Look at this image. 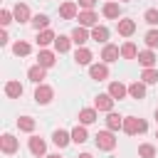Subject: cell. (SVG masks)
<instances>
[{
  "label": "cell",
  "instance_id": "obj_29",
  "mask_svg": "<svg viewBox=\"0 0 158 158\" xmlns=\"http://www.w3.org/2000/svg\"><path fill=\"white\" fill-rule=\"evenodd\" d=\"M96 109H81L79 111V121H81V126H89V123H94L96 121Z\"/></svg>",
  "mask_w": 158,
  "mask_h": 158
},
{
  "label": "cell",
  "instance_id": "obj_1",
  "mask_svg": "<svg viewBox=\"0 0 158 158\" xmlns=\"http://www.w3.org/2000/svg\"><path fill=\"white\" fill-rule=\"evenodd\" d=\"M148 131V123L143 118H136V116H123V133L126 136H136V133H146Z\"/></svg>",
  "mask_w": 158,
  "mask_h": 158
},
{
  "label": "cell",
  "instance_id": "obj_35",
  "mask_svg": "<svg viewBox=\"0 0 158 158\" xmlns=\"http://www.w3.org/2000/svg\"><path fill=\"white\" fill-rule=\"evenodd\" d=\"M141 81H143V84H156V81H158V72H156V69H143Z\"/></svg>",
  "mask_w": 158,
  "mask_h": 158
},
{
  "label": "cell",
  "instance_id": "obj_26",
  "mask_svg": "<svg viewBox=\"0 0 158 158\" xmlns=\"http://www.w3.org/2000/svg\"><path fill=\"white\" fill-rule=\"evenodd\" d=\"M27 79L35 81V84H42V79H44V67H40V64L30 67V69H27Z\"/></svg>",
  "mask_w": 158,
  "mask_h": 158
},
{
  "label": "cell",
  "instance_id": "obj_36",
  "mask_svg": "<svg viewBox=\"0 0 158 158\" xmlns=\"http://www.w3.org/2000/svg\"><path fill=\"white\" fill-rule=\"evenodd\" d=\"M143 20H146L148 25H158V10H156V7H148V10L143 12Z\"/></svg>",
  "mask_w": 158,
  "mask_h": 158
},
{
  "label": "cell",
  "instance_id": "obj_34",
  "mask_svg": "<svg viewBox=\"0 0 158 158\" xmlns=\"http://www.w3.org/2000/svg\"><path fill=\"white\" fill-rule=\"evenodd\" d=\"M143 40H146V47H148V49H156V47H158V30H148Z\"/></svg>",
  "mask_w": 158,
  "mask_h": 158
},
{
  "label": "cell",
  "instance_id": "obj_3",
  "mask_svg": "<svg viewBox=\"0 0 158 158\" xmlns=\"http://www.w3.org/2000/svg\"><path fill=\"white\" fill-rule=\"evenodd\" d=\"M114 101H116V99H114L109 91H106V94H99V96L94 99V109H96V111H106V114H109V111H114Z\"/></svg>",
  "mask_w": 158,
  "mask_h": 158
},
{
  "label": "cell",
  "instance_id": "obj_23",
  "mask_svg": "<svg viewBox=\"0 0 158 158\" xmlns=\"http://www.w3.org/2000/svg\"><path fill=\"white\" fill-rule=\"evenodd\" d=\"M54 40H57V35H54L52 30H42V32H37V44H40V47L54 44Z\"/></svg>",
  "mask_w": 158,
  "mask_h": 158
},
{
  "label": "cell",
  "instance_id": "obj_38",
  "mask_svg": "<svg viewBox=\"0 0 158 158\" xmlns=\"http://www.w3.org/2000/svg\"><path fill=\"white\" fill-rule=\"evenodd\" d=\"M94 5H96V0H79V7H84V10H94Z\"/></svg>",
  "mask_w": 158,
  "mask_h": 158
},
{
  "label": "cell",
  "instance_id": "obj_27",
  "mask_svg": "<svg viewBox=\"0 0 158 158\" xmlns=\"http://www.w3.org/2000/svg\"><path fill=\"white\" fill-rule=\"evenodd\" d=\"M32 27H35L37 32H42V30H49V17H47V15H42V12H37V15L32 17Z\"/></svg>",
  "mask_w": 158,
  "mask_h": 158
},
{
  "label": "cell",
  "instance_id": "obj_13",
  "mask_svg": "<svg viewBox=\"0 0 158 158\" xmlns=\"http://www.w3.org/2000/svg\"><path fill=\"white\" fill-rule=\"evenodd\" d=\"M54 52H49V49H40L37 52V64L40 67H44V69H49V67H54Z\"/></svg>",
  "mask_w": 158,
  "mask_h": 158
},
{
  "label": "cell",
  "instance_id": "obj_39",
  "mask_svg": "<svg viewBox=\"0 0 158 158\" xmlns=\"http://www.w3.org/2000/svg\"><path fill=\"white\" fill-rule=\"evenodd\" d=\"M77 158H94L91 153H81V156H77Z\"/></svg>",
  "mask_w": 158,
  "mask_h": 158
},
{
  "label": "cell",
  "instance_id": "obj_16",
  "mask_svg": "<svg viewBox=\"0 0 158 158\" xmlns=\"http://www.w3.org/2000/svg\"><path fill=\"white\" fill-rule=\"evenodd\" d=\"M138 62H141L146 69H153V64L158 62V57H156L153 49H143V52H138Z\"/></svg>",
  "mask_w": 158,
  "mask_h": 158
},
{
  "label": "cell",
  "instance_id": "obj_28",
  "mask_svg": "<svg viewBox=\"0 0 158 158\" xmlns=\"http://www.w3.org/2000/svg\"><path fill=\"white\" fill-rule=\"evenodd\" d=\"M69 47H72V37L57 35V40H54V49H57L59 54H64V52H69Z\"/></svg>",
  "mask_w": 158,
  "mask_h": 158
},
{
  "label": "cell",
  "instance_id": "obj_20",
  "mask_svg": "<svg viewBox=\"0 0 158 158\" xmlns=\"http://www.w3.org/2000/svg\"><path fill=\"white\" fill-rule=\"evenodd\" d=\"M91 40H96V42H101V44H109V30H106L104 25L91 27Z\"/></svg>",
  "mask_w": 158,
  "mask_h": 158
},
{
  "label": "cell",
  "instance_id": "obj_30",
  "mask_svg": "<svg viewBox=\"0 0 158 158\" xmlns=\"http://www.w3.org/2000/svg\"><path fill=\"white\" fill-rule=\"evenodd\" d=\"M35 126H37V123H35V118H32V116H20V118H17V128H20V131H25V133H32V131H35Z\"/></svg>",
  "mask_w": 158,
  "mask_h": 158
},
{
  "label": "cell",
  "instance_id": "obj_6",
  "mask_svg": "<svg viewBox=\"0 0 158 158\" xmlns=\"http://www.w3.org/2000/svg\"><path fill=\"white\" fill-rule=\"evenodd\" d=\"M27 146H30V153H32L35 158H40V156H47V143H44L40 136H32Z\"/></svg>",
  "mask_w": 158,
  "mask_h": 158
},
{
  "label": "cell",
  "instance_id": "obj_12",
  "mask_svg": "<svg viewBox=\"0 0 158 158\" xmlns=\"http://www.w3.org/2000/svg\"><path fill=\"white\" fill-rule=\"evenodd\" d=\"M89 37H91V35H89V32H86V27H81V25H79V27H74V30H72V42H74V44H77V47H84V44H86V40H89Z\"/></svg>",
  "mask_w": 158,
  "mask_h": 158
},
{
  "label": "cell",
  "instance_id": "obj_33",
  "mask_svg": "<svg viewBox=\"0 0 158 158\" xmlns=\"http://www.w3.org/2000/svg\"><path fill=\"white\" fill-rule=\"evenodd\" d=\"M30 49H32V47H30V44H27V42H22V40H20V42H15V44H12V52H15V54H17V57H27V54H30Z\"/></svg>",
  "mask_w": 158,
  "mask_h": 158
},
{
  "label": "cell",
  "instance_id": "obj_42",
  "mask_svg": "<svg viewBox=\"0 0 158 158\" xmlns=\"http://www.w3.org/2000/svg\"><path fill=\"white\" fill-rule=\"evenodd\" d=\"M121 2H128V0H121Z\"/></svg>",
  "mask_w": 158,
  "mask_h": 158
},
{
  "label": "cell",
  "instance_id": "obj_41",
  "mask_svg": "<svg viewBox=\"0 0 158 158\" xmlns=\"http://www.w3.org/2000/svg\"><path fill=\"white\" fill-rule=\"evenodd\" d=\"M153 116H156V121H158V109H156V114H153Z\"/></svg>",
  "mask_w": 158,
  "mask_h": 158
},
{
  "label": "cell",
  "instance_id": "obj_37",
  "mask_svg": "<svg viewBox=\"0 0 158 158\" xmlns=\"http://www.w3.org/2000/svg\"><path fill=\"white\" fill-rule=\"evenodd\" d=\"M12 17H15V15H12L10 10H2V12H0V25H2V27H7V25L12 22Z\"/></svg>",
  "mask_w": 158,
  "mask_h": 158
},
{
  "label": "cell",
  "instance_id": "obj_24",
  "mask_svg": "<svg viewBox=\"0 0 158 158\" xmlns=\"http://www.w3.org/2000/svg\"><path fill=\"white\" fill-rule=\"evenodd\" d=\"M121 57L123 59H138V47L133 42H123L121 44Z\"/></svg>",
  "mask_w": 158,
  "mask_h": 158
},
{
  "label": "cell",
  "instance_id": "obj_15",
  "mask_svg": "<svg viewBox=\"0 0 158 158\" xmlns=\"http://www.w3.org/2000/svg\"><path fill=\"white\" fill-rule=\"evenodd\" d=\"M96 20H99V15H96L94 10L79 12V25H81V27H96Z\"/></svg>",
  "mask_w": 158,
  "mask_h": 158
},
{
  "label": "cell",
  "instance_id": "obj_10",
  "mask_svg": "<svg viewBox=\"0 0 158 158\" xmlns=\"http://www.w3.org/2000/svg\"><path fill=\"white\" fill-rule=\"evenodd\" d=\"M12 15H15V20H17V22H32L30 7H27L25 2H17V5L12 7Z\"/></svg>",
  "mask_w": 158,
  "mask_h": 158
},
{
  "label": "cell",
  "instance_id": "obj_7",
  "mask_svg": "<svg viewBox=\"0 0 158 158\" xmlns=\"http://www.w3.org/2000/svg\"><path fill=\"white\" fill-rule=\"evenodd\" d=\"M121 57V49L116 47V44H104V49H101V59H104V64H111V62H116Z\"/></svg>",
  "mask_w": 158,
  "mask_h": 158
},
{
  "label": "cell",
  "instance_id": "obj_5",
  "mask_svg": "<svg viewBox=\"0 0 158 158\" xmlns=\"http://www.w3.org/2000/svg\"><path fill=\"white\" fill-rule=\"evenodd\" d=\"M52 96H54V89H52V86L37 84V89H35V101H37V104H49Z\"/></svg>",
  "mask_w": 158,
  "mask_h": 158
},
{
  "label": "cell",
  "instance_id": "obj_11",
  "mask_svg": "<svg viewBox=\"0 0 158 158\" xmlns=\"http://www.w3.org/2000/svg\"><path fill=\"white\" fill-rule=\"evenodd\" d=\"M116 30H118V35H121V37H131V35L136 32V22H133L131 17H123V20H118Z\"/></svg>",
  "mask_w": 158,
  "mask_h": 158
},
{
  "label": "cell",
  "instance_id": "obj_4",
  "mask_svg": "<svg viewBox=\"0 0 158 158\" xmlns=\"http://www.w3.org/2000/svg\"><path fill=\"white\" fill-rule=\"evenodd\" d=\"M17 148H20V143H17V138H15L12 133H5V136L0 138V151H2L5 156H12V153H17Z\"/></svg>",
  "mask_w": 158,
  "mask_h": 158
},
{
  "label": "cell",
  "instance_id": "obj_25",
  "mask_svg": "<svg viewBox=\"0 0 158 158\" xmlns=\"http://www.w3.org/2000/svg\"><path fill=\"white\" fill-rule=\"evenodd\" d=\"M74 62H77V64H89V67H91V52H89L86 47H77Z\"/></svg>",
  "mask_w": 158,
  "mask_h": 158
},
{
  "label": "cell",
  "instance_id": "obj_2",
  "mask_svg": "<svg viewBox=\"0 0 158 158\" xmlns=\"http://www.w3.org/2000/svg\"><path fill=\"white\" fill-rule=\"evenodd\" d=\"M94 143H96V148L99 151H114L116 148V136H114V131H99L96 136H94Z\"/></svg>",
  "mask_w": 158,
  "mask_h": 158
},
{
  "label": "cell",
  "instance_id": "obj_43",
  "mask_svg": "<svg viewBox=\"0 0 158 158\" xmlns=\"http://www.w3.org/2000/svg\"><path fill=\"white\" fill-rule=\"evenodd\" d=\"M156 138H158V133H156Z\"/></svg>",
  "mask_w": 158,
  "mask_h": 158
},
{
  "label": "cell",
  "instance_id": "obj_17",
  "mask_svg": "<svg viewBox=\"0 0 158 158\" xmlns=\"http://www.w3.org/2000/svg\"><path fill=\"white\" fill-rule=\"evenodd\" d=\"M22 84L20 81H15V79H10L7 84H5V96H10V99H20L22 96Z\"/></svg>",
  "mask_w": 158,
  "mask_h": 158
},
{
  "label": "cell",
  "instance_id": "obj_18",
  "mask_svg": "<svg viewBox=\"0 0 158 158\" xmlns=\"http://www.w3.org/2000/svg\"><path fill=\"white\" fill-rule=\"evenodd\" d=\"M106 128H109V131L123 128V116H118L116 111H109V114H106Z\"/></svg>",
  "mask_w": 158,
  "mask_h": 158
},
{
  "label": "cell",
  "instance_id": "obj_31",
  "mask_svg": "<svg viewBox=\"0 0 158 158\" xmlns=\"http://www.w3.org/2000/svg\"><path fill=\"white\" fill-rule=\"evenodd\" d=\"M72 141H74V143H86V141H89L86 128H84V126H74V128H72Z\"/></svg>",
  "mask_w": 158,
  "mask_h": 158
},
{
  "label": "cell",
  "instance_id": "obj_14",
  "mask_svg": "<svg viewBox=\"0 0 158 158\" xmlns=\"http://www.w3.org/2000/svg\"><path fill=\"white\" fill-rule=\"evenodd\" d=\"M101 12H104V17H109V20H118V17H121V5H118V2H104Z\"/></svg>",
  "mask_w": 158,
  "mask_h": 158
},
{
  "label": "cell",
  "instance_id": "obj_19",
  "mask_svg": "<svg viewBox=\"0 0 158 158\" xmlns=\"http://www.w3.org/2000/svg\"><path fill=\"white\" fill-rule=\"evenodd\" d=\"M59 15H62V20H74V17H77V2H72V0L62 2Z\"/></svg>",
  "mask_w": 158,
  "mask_h": 158
},
{
  "label": "cell",
  "instance_id": "obj_40",
  "mask_svg": "<svg viewBox=\"0 0 158 158\" xmlns=\"http://www.w3.org/2000/svg\"><path fill=\"white\" fill-rule=\"evenodd\" d=\"M44 158H59V156H57V153H52V156H44Z\"/></svg>",
  "mask_w": 158,
  "mask_h": 158
},
{
  "label": "cell",
  "instance_id": "obj_32",
  "mask_svg": "<svg viewBox=\"0 0 158 158\" xmlns=\"http://www.w3.org/2000/svg\"><path fill=\"white\" fill-rule=\"evenodd\" d=\"M138 158H156V146L141 143V146H138Z\"/></svg>",
  "mask_w": 158,
  "mask_h": 158
},
{
  "label": "cell",
  "instance_id": "obj_8",
  "mask_svg": "<svg viewBox=\"0 0 158 158\" xmlns=\"http://www.w3.org/2000/svg\"><path fill=\"white\" fill-rule=\"evenodd\" d=\"M89 77L91 79H96V81H104V79H109V64H91L89 67Z\"/></svg>",
  "mask_w": 158,
  "mask_h": 158
},
{
  "label": "cell",
  "instance_id": "obj_9",
  "mask_svg": "<svg viewBox=\"0 0 158 158\" xmlns=\"http://www.w3.org/2000/svg\"><path fill=\"white\" fill-rule=\"evenodd\" d=\"M69 141H72V131L57 128V131L52 133V143H54L57 148H64V146H69Z\"/></svg>",
  "mask_w": 158,
  "mask_h": 158
},
{
  "label": "cell",
  "instance_id": "obj_21",
  "mask_svg": "<svg viewBox=\"0 0 158 158\" xmlns=\"http://www.w3.org/2000/svg\"><path fill=\"white\" fill-rule=\"evenodd\" d=\"M109 94H111L114 99H123V96L128 94V86L121 84V81H111V84H109Z\"/></svg>",
  "mask_w": 158,
  "mask_h": 158
},
{
  "label": "cell",
  "instance_id": "obj_22",
  "mask_svg": "<svg viewBox=\"0 0 158 158\" xmlns=\"http://www.w3.org/2000/svg\"><path fill=\"white\" fill-rule=\"evenodd\" d=\"M128 94H131V99H146V84L143 81H133V84H128Z\"/></svg>",
  "mask_w": 158,
  "mask_h": 158
}]
</instances>
